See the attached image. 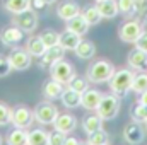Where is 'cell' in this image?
I'll return each instance as SVG.
<instances>
[{"instance_id":"cell-18","label":"cell","mask_w":147,"mask_h":145,"mask_svg":"<svg viewBox=\"0 0 147 145\" xmlns=\"http://www.w3.org/2000/svg\"><path fill=\"white\" fill-rule=\"evenodd\" d=\"M96 7H98V10H99V14H101L103 19H113V17H116L118 12H120V10H118V2H116V0L98 2Z\"/></svg>"},{"instance_id":"cell-16","label":"cell","mask_w":147,"mask_h":145,"mask_svg":"<svg viewBox=\"0 0 147 145\" xmlns=\"http://www.w3.org/2000/svg\"><path fill=\"white\" fill-rule=\"evenodd\" d=\"M101 97H103V94L98 89H87V91L82 92V103H80V106L84 109H89V111H96V108L101 103Z\"/></svg>"},{"instance_id":"cell-28","label":"cell","mask_w":147,"mask_h":145,"mask_svg":"<svg viewBox=\"0 0 147 145\" xmlns=\"http://www.w3.org/2000/svg\"><path fill=\"white\" fill-rule=\"evenodd\" d=\"M31 9V0H5V10L10 14H21Z\"/></svg>"},{"instance_id":"cell-27","label":"cell","mask_w":147,"mask_h":145,"mask_svg":"<svg viewBox=\"0 0 147 145\" xmlns=\"http://www.w3.org/2000/svg\"><path fill=\"white\" fill-rule=\"evenodd\" d=\"M80 15L86 19V22H87L89 26H96V24H99L101 19H103L96 5H87V7H84V10L80 12Z\"/></svg>"},{"instance_id":"cell-23","label":"cell","mask_w":147,"mask_h":145,"mask_svg":"<svg viewBox=\"0 0 147 145\" xmlns=\"http://www.w3.org/2000/svg\"><path fill=\"white\" fill-rule=\"evenodd\" d=\"M67 29L72 31V33H75V34H79V36H84V34L89 31V24H87L86 19L79 14V15H75L74 19L67 21Z\"/></svg>"},{"instance_id":"cell-46","label":"cell","mask_w":147,"mask_h":145,"mask_svg":"<svg viewBox=\"0 0 147 145\" xmlns=\"http://www.w3.org/2000/svg\"><path fill=\"white\" fill-rule=\"evenodd\" d=\"M0 145H2V137H0Z\"/></svg>"},{"instance_id":"cell-17","label":"cell","mask_w":147,"mask_h":145,"mask_svg":"<svg viewBox=\"0 0 147 145\" xmlns=\"http://www.w3.org/2000/svg\"><path fill=\"white\" fill-rule=\"evenodd\" d=\"M128 65L135 70H146L147 68V51H142L139 48L132 50L128 53V58H127Z\"/></svg>"},{"instance_id":"cell-37","label":"cell","mask_w":147,"mask_h":145,"mask_svg":"<svg viewBox=\"0 0 147 145\" xmlns=\"http://www.w3.org/2000/svg\"><path fill=\"white\" fill-rule=\"evenodd\" d=\"M65 142V133L62 132H51L50 133V140H48V145H63Z\"/></svg>"},{"instance_id":"cell-10","label":"cell","mask_w":147,"mask_h":145,"mask_svg":"<svg viewBox=\"0 0 147 145\" xmlns=\"http://www.w3.org/2000/svg\"><path fill=\"white\" fill-rule=\"evenodd\" d=\"M24 34H26V33H24L21 28H17V26L14 24V26L3 28V29L0 31V39H2V43H3L5 46L12 48V46H17V44L22 43Z\"/></svg>"},{"instance_id":"cell-24","label":"cell","mask_w":147,"mask_h":145,"mask_svg":"<svg viewBox=\"0 0 147 145\" xmlns=\"http://www.w3.org/2000/svg\"><path fill=\"white\" fill-rule=\"evenodd\" d=\"M48 140H50V133L41 128L29 132L28 135V145H48Z\"/></svg>"},{"instance_id":"cell-43","label":"cell","mask_w":147,"mask_h":145,"mask_svg":"<svg viewBox=\"0 0 147 145\" xmlns=\"http://www.w3.org/2000/svg\"><path fill=\"white\" fill-rule=\"evenodd\" d=\"M43 2H45V3H46V5H51V3H55V2H57V0H43Z\"/></svg>"},{"instance_id":"cell-40","label":"cell","mask_w":147,"mask_h":145,"mask_svg":"<svg viewBox=\"0 0 147 145\" xmlns=\"http://www.w3.org/2000/svg\"><path fill=\"white\" fill-rule=\"evenodd\" d=\"M48 5L43 2V0H31V9L34 10V12H38V10H43V9H46Z\"/></svg>"},{"instance_id":"cell-35","label":"cell","mask_w":147,"mask_h":145,"mask_svg":"<svg viewBox=\"0 0 147 145\" xmlns=\"http://www.w3.org/2000/svg\"><path fill=\"white\" fill-rule=\"evenodd\" d=\"M118 2V10L121 14H135V0H116Z\"/></svg>"},{"instance_id":"cell-21","label":"cell","mask_w":147,"mask_h":145,"mask_svg":"<svg viewBox=\"0 0 147 145\" xmlns=\"http://www.w3.org/2000/svg\"><path fill=\"white\" fill-rule=\"evenodd\" d=\"M26 50L31 53V56H36V58H41L46 51V44L43 43L41 36H33L28 39L26 43Z\"/></svg>"},{"instance_id":"cell-14","label":"cell","mask_w":147,"mask_h":145,"mask_svg":"<svg viewBox=\"0 0 147 145\" xmlns=\"http://www.w3.org/2000/svg\"><path fill=\"white\" fill-rule=\"evenodd\" d=\"M123 138L132 145H137L144 140V130L139 121H132L123 128Z\"/></svg>"},{"instance_id":"cell-22","label":"cell","mask_w":147,"mask_h":145,"mask_svg":"<svg viewBox=\"0 0 147 145\" xmlns=\"http://www.w3.org/2000/svg\"><path fill=\"white\" fill-rule=\"evenodd\" d=\"M75 55L80 58V60H91L94 55H96V46L92 41H87V39H82L77 48H75Z\"/></svg>"},{"instance_id":"cell-13","label":"cell","mask_w":147,"mask_h":145,"mask_svg":"<svg viewBox=\"0 0 147 145\" xmlns=\"http://www.w3.org/2000/svg\"><path fill=\"white\" fill-rule=\"evenodd\" d=\"M53 126L57 132H62V133H72L74 130L77 128V118L74 114L69 113H63V114H58L57 119L53 121Z\"/></svg>"},{"instance_id":"cell-26","label":"cell","mask_w":147,"mask_h":145,"mask_svg":"<svg viewBox=\"0 0 147 145\" xmlns=\"http://www.w3.org/2000/svg\"><path fill=\"white\" fill-rule=\"evenodd\" d=\"M62 103H63V106L65 108H79L80 106V103H82V94H79V92H75L72 89H69L67 87V91L63 92V96H62Z\"/></svg>"},{"instance_id":"cell-38","label":"cell","mask_w":147,"mask_h":145,"mask_svg":"<svg viewBox=\"0 0 147 145\" xmlns=\"http://www.w3.org/2000/svg\"><path fill=\"white\" fill-rule=\"evenodd\" d=\"M135 14L147 17V0H135Z\"/></svg>"},{"instance_id":"cell-11","label":"cell","mask_w":147,"mask_h":145,"mask_svg":"<svg viewBox=\"0 0 147 145\" xmlns=\"http://www.w3.org/2000/svg\"><path fill=\"white\" fill-rule=\"evenodd\" d=\"M65 91H67V84H63V82H60V80H55V79L46 80V82L43 84V94H45V97H46L48 101L62 99V96H63Z\"/></svg>"},{"instance_id":"cell-45","label":"cell","mask_w":147,"mask_h":145,"mask_svg":"<svg viewBox=\"0 0 147 145\" xmlns=\"http://www.w3.org/2000/svg\"><path fill=\"white\" fill-rule=\"evenodd\" d=\"M79 145H89V144H79Z\"/></svg>"},{"instance_id":"cell-25","label":"cell","mask_w":147,"mask_h":145,"mask_svg":"<svg viewBox=\"0 0 147 145\" xmlns=\"http://www.w3.org/2000/svg\"><path fill=\"white\" fill-rule=\"evenodd\" d=\"M28 132L24 128H16L9 132L7 135V144L9 145H28Z\"/></svg>"},{"instance_id":"cell-20","label":"cell","mask_w":147,"mask_h":145,"mask_svg":"<svg viewBox=\"0 0 147 145\" xmlns=\"http://www.w3.org/2000/svg\"><path fill=\"white\" fill-rule=\"evenodd\" d=\"M103 118L96 113V114H87V116H84V119H82V130L89 135V133H92V132H98V130H101L103 128Z\"/></svg>"},{"instance_id":"cell-33","label":"cell","mask_w":147,"mask_h":145,"mask_svg":"<svg viewBox=\"0 0 147 145\" xmlns=\"http://www.w3.org/2000/svg\"><path fill=\"white\" fill-rule=\"evenodd\" d=\"M12 121V108L5 103H0V126H5Z\"/></svg>"},{"instance_id":"cell-29","label":"cell","mask_w":147,"mask_h":145,"mask_svg":"<svg viewBox=\"0 0 147 145\" xmlns=\"http://www.w3.org/2000/svg\"><path fill=\"white\" fill-rule=\"evenodd\" d=\"M67 87H69V89H72V91H75V92H79V94H82L84 91H87V89H89V80H87V77L84 79V77L75 75L72 80L67 84Z\"/></svg>"},{"instance_id":"cell-41","label":"cell","mask_w":147,"mask_h":145,"mask_svg":"<svg viewBox=\"0 0 147 145\" xmlns=\"http://www.w3.org/2000/svg\"><path fill=\"white\" fill-rule=\"evenodd\" d=\"M80 142L75 138V137H65V142H63V145H79Z\"/></svg>"},{"instance_id":"cell-39","label":"cell","mask_w":147,"mask_h":145,"mask_svg":"<svg viewBox=\"0 0 147 145\" xmlns=\"http://www.w3.org/2000/svg\"><path fill=\"white\" fill-rule=\"evenodd\" d=\"M135 48H139V50H142V51H147V33L144 31L140 38L135 41Z\"/></svg>"},{"instance_id":"cell-1","label":"cell","mask_w":147,"mask_h":145,"mask_svg":"<svg viewBox=\"0 0 147 145\" xmlns=\"http://www.w3.org/2000/svg\"><path fill=\"white\" fill-rule=\"evenodd\" d=\"M134 72L128 70V68H123V70H115V73L111 75L110 82V89L113 94L116 96H125L130 89H132V82H134Z\"/></svg>"},{"instance_id":"cell-6","label":"cell","mask_w":147,"mask_h":145,"mask_svg":"<svg viewBox=\"0 0 147 145\" xmlns=\"http://www.w3.org/2000/svg\"><path fill=\"white\" fill-rule=\"evenodd\" d=\"M142 33H144V29H142V24L139 21H127L120 26L118 36L125 43H135Z\"/></svg>"},{"instance_id":"cell-12","label":"cell","mask_w":147,"mask_h":145,"mask_svg":"<svg viewBox=\"0 0 147 145\" xmlns=\"http://www.w3.org/2000/svg\"><path fill=\"white\" fill-rule=\"evenodd\" d=\"M65 55V48H62L60 44H55L51 48H46L45 55L39 58V65L43 68H51L57 62H60Z\"/></svg>"},{"instance_id":"cell-42","label":"cell","mask_w":147,"mask_h":145,"mask_svg":"<svg viewBox=\"0 0 147 145\" xmlns=\"http://www.w3.org/2000/svg\"><path fill=\"white\" fill-rule=\"evenodd\" d=\"M139 103H140V104H146V106H147V91L140 94V97H139Z\"/></svg>"},{"instance_id":"cell-31","label":"cell","mask_w":147,"mask_h":145,"mask_svg":"<svg viewBox=\"0 0 147 145\" xmlns=\"http://www.w3.org/2000/svg\"><path fill=\"white\" fill-rule=\"evenodd\" d=\"M132 91L137 92V94H142L147 91V73H139L134 77V82H132Z\"/></svg>"},{"instance_id":"cell-2","label":"cell","mask_w":147,"mask_h":145,"mask_svg":"<svg viewBox=\"0 0 147 145\" xmlns=\"http://www.w3.org/2000/svg\"><path fill=\"white\" fill-rule=\"evenodd\" d=\"M115 73V67L111 65L110 62L106 60H98L94 62L89 68H87V80L89 82H94V84H103V82H108L111 79V75Z\"/></svg>"},{"instance_id":"cell-4","label":"cell","mask_w":147,"mask_h":145,"mask_svg":"<svg viewBox=\"0 0 147 145\" xmlns=\"http://www.w3.org/2000/svg\"><path fill=\"white\" fill-rule=\"evenodd\" d=\"M33 114H34V119H36L38 123H41V125H53V121L57 119V116L60 113H58V108L53 103L45 101V103L36 104Z\"/></svg>"},{"instance_id":"cell-8","label":"cell","mask_w":147,"mask_h":145,"mask_svg":"<svg viewBox=\"0 0 147 145\" xmlns=\"http://www.w3.org/2000/svg\"><path fill=\"white\" fill-rule=\"evenodd\" d=\"M9 62H10V65H12V70H19V72H22V70H26V68L31 67L33 56H31V53H29L28 50L16 48V50L10 51V55H9Z\"/></svg>"},{"instance_id":"cell-47","label":"cell","mask_w":147,"mask_h":145,"mask_svg":"<svg viewBox=\"0 0 147 145\" xmlns=\"http://www.w3.org/2000/svg\"><path fill=\"white\" fill-rule=\"evenodd\" d=\"M106 145H108V144H106Z\"/></svg>"},{"instance_id":"cell-44","label":"cell","mask_w":147,"mask_h":145,"mask_svg":"<svg viewBox=\"0 0 147 145\" xmlns=\"http://www.w3.org/2000/svg\"><path fill=\"white\" fill-rule=\"evenodd\" d=\"M98 2H105V0H96V3H98Z\"/></svg>"},{"instance_id":"cell-32","label":"cell","mask_w":147,"mask_h":145,"mask_svg":"<svg viewBox=\"0 0 147 145\" xmlns=\"http://www.w3.org/2000/svg\"><path fill=\"white\" fill-rule=\"evenodd\" d=\"M39 36H41V39H43V43L46 44V48H51V46L58 44V38H60V34H58L57 31H53V29H46V31H43Z\"/></svg>"},{"instance_id":"cell-5","label":"cell","mask_w":147,"mask_h":145,"mask_svg":"<svg viewBox=\"0 0 147 145\" xmlns=\"http://www.w3.org/2000/svg\"><path fill=\"white\" fill-rule=\"evenodd\" d=\"M50 77L55 79V80H60L63 84H69L75 77V70H74V65L70 62H65L63 58L60 62H57L51 68H50Z\"/></svg>"},{"instance_id":"cell-19","label":"cell","mask_w":147,"mask_h":145,"mask_svg":"<svg viewBox=\"0 0 147 145\" xmlns=\"http://www.w3.org/2000/svg\"><path fill=\"white\" fill-rule=\"evenodd\" d=\"M82 39L79 34H75L72 31H69V29H65L63 33H60V38H58V44L62 46V48H65V51L67 50H74L75 51V48H77V44L80 43Z\"/></svg>"},{"instance_id":"cell-30","label":"cell","mask_w":147,"mask_h":145,"mask_svg":"<svg viewBox=\"0 0 147 145\" xmlns=\"http://www.w3.org/2000/svg\"><path fill=\"white\" fill-rule=\"evenodd\" d=\"M108 140H110V137H108V133L103 128L98 130V132L89 133V137H87V144L89 145H106Z\"/></svg>"},{"instance_id":"cell-15","label":"cell","mask_w":147,"mask_h":145,"mask_svg":"<svg viewBox=\"0 0 147 145\" xmlns=\"http://www.w3.org/2000/svg\"><path fill=\"white\" fill-rule=\"evenodd\" d=\"M57 14H58L60 19H63V21L67 22V21H70L75 15L80 14V7H79V3H75L74 0H65V2H62V3L57 7Z\"/></svg>"},{"instance_id":"cell-7","label":"cell","mask_w":147,"mask_h":145,"mask_svg":"<svg viewBox=\"0 0 147 145\" xmlns=\"http://www.w3.org/2000/svg\"><path fill=\"white\" fill-rule=\"evenodd\" d=\"M33 119H34V114H33V111L28 108V106H24V104H19V106H16V108L12 109V125L16 126V128H29L31 126V123H33Z\"/></svg>"},{"instance_id":"cell-36","label":"cell","mask_w":147,"mask_h":145,"mask_svg":"<svg viewBox=\"0 0 147 145\" xmlns=\"http://www.w3.org/2000/svg\"><path fill=\"white\" fill-rule=\"evenodd\" d=\"M10 70H12V65L9 62V56L0 53V77H7L10 73Z\"/></svg>"},{"instance_id":"cell-34","label":"cell","mask_w":147,"mask_h":145,"mask_svg":"<svg viewBox=\"0 0 147 145\" xmlns=\"http://www.w3.org/2000/svg\"><path fill=\"white\" fill-rule=\"evenodd\" d=\"M132 118H134V121H139V123H142V121H146L147 123V106L146 104H137L135 108L132 109Z\"/></svg>"},{"instance_id":"cell-9","label":"cell","mask_w":147,"mask_h":145,"mask_svg":"<svg viewBox=\"0 0 147 145\" xmlns=\"http://www.w3.org/2000/svg\"><path fill=\"white\" fill-rule=\"evenodd\" d=\"M14 24L17 28H21L24 33H33L38 28V15L33 9H28L21 14H16L14 17Z\"/></svg>"},{"instance_id":"cell-3","label":"cell","mask_w":147,"mask_h":145,"mask_svg":"<svg viewBox=\"0 0 147 145\" xmlns=\"http://www.w3.org/2000/svg\"><path fill=\"white\" fill-rule=\"evenodd\" d=\"M118 111H120V96H116V94H106V96H103L99 106L96 108V113L105 121L116 118Z\"/></svg>"}]
</instances>
